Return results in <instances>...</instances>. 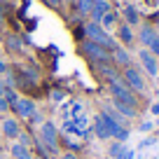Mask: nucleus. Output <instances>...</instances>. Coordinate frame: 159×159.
Segmentation results:
<instances>
[{
    "label": "nucleus",
    "mask_w": 159,
    "mask_h": 159,
    "mask_svg": "<svg viewBox=\"0 0 159 159\" xmlns=\"http://www.w3.org/2000/svg\"><path fill=\"white\" fill-rule=\"evenodd\" d=\"M117 159H136V150H124Z\"/></svg>",
    "instance_id": "22"
},
{
    "label": "nucleus",
    "mask_w": 159,
    "mask_h": 159,
    "mask_svg": "<svg viewBox=\"0 0 159 159\" xmlns=\"http://www.w3.org/2000/svg\"><path fill=\"white\" fill-rule=\"evenodd\" d=\"M0 75H7V63H2V61H0Z\"/></svg>",
    "instance_id": "28"
},
{
    "label": "nucleus",
    "mask_w": 159,
    "mask_h": 159,
    "mask_svg": "<svg viewBox=\"0 0 159 159\" xmlns=\"http://www.w3.org/2000/svg\"><path fill=\"white\" fill-rule=\"evenodd\" d=\"M0 21H2V12H0Z\"/></svg>",
    "instance_id": "30"
},
{
    "label": "nucleus",
    "mask_w": 159,
    "mask_h": 159,
    "mask_svg": "<svg viewBox=\"0 0 159 159\" xmlns=\"http://www.w3.org/2000/svg\"><path fill=\"white\" fill-rule=\"evenodd\" d=\"M10 152H12L14 159H28L30 157V148H28V145H21V143H14Z\"/></svg>",
    "instance_id": "13"
},
{
    "label": "nucleus",
    "mask_w": 159,
    "mask_h": 159,
    "mask_svg": "<svg viewBox=\"0 0 159 159\" xmlns=\"http://www.w3.org/2000/svg\"><path fill=\"white\" fill-rule=\"evenodd\" d=\"M2 134H5L7 138H19V134H21V124H19V119H14V117H5V119H2Z\"/></svg>",
    "instance_id": "8"
},
{
    "label": "nucleus",
    "mask_w": 159,
    "mask_h": 159,
    "mask_svg": "<svg viewBox=\"0 0 159 159\" xmlns=\"http://www.w3.org/2000/svg\"><path fill=\"white\" fill-rule=\"evenodd\" d=\"M157 30H159V24H157Z\"/></svg>",
    "instance_id": "33"
},
{
    "label": "nucleus",
    "mask_w": 159,
    "mask_h": 159,
    "mask_svg": "<svg viewBox=\"0 0 159 159\" xmlns=\"http://www.w3.org/2000/svg\"><path fill=\"white\" fill-rule=\"evenodd\" d=\"M96 0H77V12L80 14H91Z\"/></svg>",
    "instance_id": "18"
},
{
    "label": "nucleus",
    "mask_w": 159,
    "mask_h": 159,
    "mask_svg": "<svg viewBox=\"0 0 159 159\" xmlns=\"http://www.w3.org/2000/svg\"><path fill=\"white\" fill-rule=\"evenodd\" d=\"M157 126H159V117H157Z\"/></svg>",
    "instance_id": "32"
},
{
    "label": "nucleus",
    "mask_w": 159,
    "mask_h": 159,
    "mask_svg": "<svg viewBox=\"0 0 159 159\" xmlns=\"http://www.w3.org/2000/svg\"><path fill=\"white\" fill-rule=\"evenodd\" d=\"M152 126H154L152 122H143V124H140L138 129H140V131H143V134H145V131H150V129H152Z\"/></svg>",
    "instance_id": "25"
},
{
    "label": "nucleus",
    "mask_w": 159,
    "mask_h": 159,
    "mask_svg": "<svg viewBox=\"0 0 159 159\" xmlns=\"http://www.w3.org/2000/svg\"><path fill=\"white\" fill-rule=\"evenodd\" d=\"M45 2H47V5H49V7H59L61 2H63V0H45Z\"/></svg>",
    "instance_id": "26"
},
{
    "label": "nucleus",
    "mask_w": 159,
    "mask_h": 159,
    "mask_svg": "<svg viewBox=\"0 0 159 159\" xmlns=\"http://www.w3.org/2000/svg\"><path fill=\"white\" fill-rule=\"evenodd\" d=\"M94 134H96V138H101V140H108L110 138V131H108V126L103 124V119L96 115V119H94Z\"/></svg>",
    "instance_id": "12"
},
{
    "label": "nucleus",
    "mask_w": 159,
    "mask_h": 159,
    "mask_svg": "<svg viewBox=\"0 0 159 159\" xmlns=\"http://www.w3.org/2000/svg\"><path fill=\"white\" fill-rule=\"evenodd\" d=\"M12 110H14L21 119H30V115L38 110V105H35L30 98H16V103L12 105Z\"/></svg>",
    "instance_id": "7"
},
{
    "label": "nucleus",
    "mask_w": 159,
    "mask_h": 159,
    "mask_svg": "<svg viewBox=\"0 0 159 159\" xmlns=\"http://www.w3.org/2000/svg\"><path fill=\"white\" fill-rule=\"evenodd\" d=\"M61 159H77V154H75V152H63Z\"/></svg>",
    "instance_id": "27"
},
{
    "label": "nucleus",
    "mask_w": 159,
    "mask_h": 159,
    "mask_svg": "<svg viewBox=\"0 0 159 159\" xmlns=\"http://www.w3.org/2000/svg\"><path fill=\"white\" fill-rule=\"evenodd\" d=\"M138 38H140V42H143L145 47H150L154 40L159 38V33L152 28V26H143V28H140V35H138Z\"/></svg>",
    "instance_id": "11"
},
{
    "label": "nucleus",
    "mask_w": 159,
    "mask_h": 159,
    "mask_svg": "<svg viewBox=\"0 0 159 159\" xmlns=\"http://www.w3.org/2000/svg\"><path fill=\"white\" fill-rule=\"evenodd\" d=\"M138 61H140V66H143V70L148 75H152V77L159 75V59L150 49H140L138 52Z\"/></svg>",
    "instance_id": "6"
},
{
    "label": "nucleus",
    "mask_w": 159,
    "mask_h": 159,
    "mask_svg": "<svg viewBox=\"0 0 159 159\" xmlns=\"http://www.w3.org/2000/svg\"><path fill=\"white\" fill-rule=\"evenodd\" d=\"M152 159H154V157H152Z\"/></svg>",
    "instance_id": "34"
},
{
    "label": "nucleus",
    "mask_w": 159,
    "mask_h": 159,
    "mask_svg": "<svg viewBox=\"0 0 159 159\" xmlns=\"http://www.w3.org/2000/svg\"><path fill=\"white\" fill-rule=\"evenodd\" d=\"M40 138H42V143H45V152H49V154L56 152L59 131H56L54 122H42V124H40Z\"/></svg>",
    "instance_id": "4"
},
{
    "label": "nucleus",
    "mask_w": 159,
    "mask_h": 159,
    "mask_svg": "<svg viewBox=\"0 0 159 159\" xmlns=\"http://www.w3.org/2000/svg\"><path fill=\"white\" fill-rule=\"evenodd\" d=\"M108 12H110L108 0H96V2H94V10H91V19H94V24H98Z\"/></svg>",
    "instance_id": "9"
},
{
    "label": "nucleus",
    "mask_w": 159,
    "mask_h": 159,
    "mask_svg": "<svg viewBox=\"0 0 159 159\" xmlns=\"http://www.w3.org/2000/svg\"><path fill=\"white\" fill-rule=\"evenodd\" d=\"M122 82H124V84L129 87L131 91H138V94H143V91L148 89V84H145V77H143V73H140L138 68H134V66L124 68V73H122Z\"/></svg>",
    "instance_id": "3"
},
{
    "label": "nucleus",
    "mask_w": 159,
    "mask_h": 159,
    "mask_svg": "<svg viewBox=\"0 0 159 159\" xmlns=\"http://www.w3.org/2000/svg\"><path fill=\"white\" fill-rule=\"evenodd\" d=\"M63 98H66V94H63V91H59V89H54V91H52V101H54V103H61Z\"/></svg>",
    "instance_id": "21"
},
{
    "label": "nucleus",
    "mask_w": 159,
    "mask_h": 159,
    "mask_svg": "<svg viewBox=\"0 0 159 159\" xmlns=\"http://www.w3.org/2000/svg\"><path fill=\"white\" fill-rule=\"evenodd\" d=\"M82 49H84V54L89 56V59H94L96 63H108L112 56H110V52L105 49V47L96 45V42H91V40H87L84 45H82Z\"/></svg>",
    "instance_id": "5"
},
{
    "label": "nucleus",
    "mask_w": 159,
    "mask_h": 159,
    "mask_svg": "<svg viewBox=\"0 0 159 159\" xmlns=\"http://www.w3.org/2000/svg\"><path fill=\"white\" fill-rule=\"evenodd\" d=\"M117 35H119V40H122V45H134V33H131V26H119V30H117Z\"/></svg>",
    "instance_id": "15"
},
{
    "label": "nucleus",
    "mask_w": 159,
    "mask_h": 159,
    "mask_svg": "<svg viewBox=\"0 0 159 159\" xmlns=\"http://www.w3.org/2000/svg\"><path fill=\"white\" fill-rule=\"evenodd\" d=\"M7 47H10V52H21V40L16 35H10L7 38Z\"/></svg>",
    "instance_id": "20"
},
{
    "label": "nucleus",
    "mask_w": 159,
    "mask_h": 159,
    "mask_svg": "<svg viewBox=\"0 0 159 159\" xmlns=\"http://www.w3.org/2000/svg\"><path fill=\"white\" fill-rule=\"evenodd\" d=\"M112 61L117 66H122V68H129L131 66V54L126 49H122V47H117V49L112 52Z\"/></svg>",
    "instance_id": "10"
},
{
    "label": "nucleus",
    "mask_w": 159,
    "mask_h": 159,
    "mask_svg": "<svg viewBox=\"0 0 159 159\" xmlns=\"http://www.w3.org/2000/svg\"><path fill=\"white\" fill-rule=\"evenodd\" d=\"M110 94H112V101L124 103V105H129V108H134V110H136V105H138L134 91H131L119 77H117V80H110Z\"/></svg>",
    "instance_id": "2"
},
{
    "label": "nucleus",
    "mask_w": 159,
    "mask_h": 159,
    "mask_svg": "<svg viewBox=\"0 0 159 159\" xmlns=\"http://www.w3.org/2000/svg\"><path fill=\"white\" fill-rule=\"evenodd\" d=\"M124 143H119V140H115V143L112 145H110V157H115V159H117L119 157V154H122V152H124Z\"/></svg>",
    "instance_id": "19"
},
{
    "label": "nucleus",
    "mask_w": 159,
    "mask_h": 159,
    "mask_svg": "<svg viewBox=\"0 0 159 159\" xmlns=\"http://www.w3.org/2000/svg\"><path fill=\"white\" fill-rule=\"evenodd\" d=\"M28 159H35V157H33V154H30V157H28Z\"/></svg>",
    "instance_id": "31"
},
{
    "label": "nucleus",
    "mask_w": 159,
    "mask_h": 159,
    "mask_svg": "<svg viewBox=\"0 0 159 159\" xmlns=\"http://www.w3.org/2000/svg\"><path fill=\"white\" fill-rule=\"evenodd\" d=\"M148 49H150V52H152V54H154V56H157V59H159V38L154 40V42H152V45L148 47Z\"/></svg>",
    "instance_id": "23"
},
{
    "label": "nucleus",
    "mask_w": 159,
    "mask_h": 159,
    "mask_svg": "<svg viewBox=\"0 0 159 159\" xmlns=\"http://www.w3.org/2000/svg\"><path fill=\"white\" fill-rule=\"evenodd\" d=\"M124 19H126V26H136L140 21V14H138V10H136L134 5H126L124 7Z\"/></svg>",
    "instance_id": "14"
},
{
    "label": "nucleus",
    "mask_w": 159,
    "mask_h": 159,
    "mask_svg": "<svg viewBox=\"0 0 159 159\" xmlns=\"http://www.w3.org/2000/svg\"><path fill=\"white\" fill-rule=\"evenodd\" d=\"M152 115H154V117H159V103L152 105Z\"/></svg>",
    "instance_id": "29"
},
{
    "label": "nucleus",
    "mask_w": 159,
    "mask_h": 159,
    "mask_svg": "<svg viewBox=\"0 0 159 159\" xmlns=\"http://www.w3.org/2000/svg\"><path fill=\"white\" fill-rule=\"evenodd\" d=\"M10 108H12V105L7 103V98H2V96H0V112H7Z\"/></svg>",
    "instance_id": "24"
},
{
    "label": "nucleus",
    "mask_w": 159,
    "mask_h": 159,
    "mask_svg": "<svg viewBox=\"0 0 159 159\" xmlns=\"http://www.w3.org/2000/svg\"><path fill=\"white\" fill-rule=\"evenodd\" d=\"M112 108H115V112H119L122 117H136V110L134 108H129V105H124V103H117V101H112Z\"/></svg>",
    "instance_id": "16"
},
{
    "label": "nucleus",
    "mask_w": 159,
    "mask_h": 159,
    "mask_svg": "<svg viewBox=\"0 0 159 159\" xmlns=\"http://www.w3.org/2000/svg\"><path fill=\"white\" fill-rule=\"evenodd\" d=\"M98 24H101V28H103V30H112L115 24H117V16H115V12H108V14H105L103 19L98 21Z\"/></svg>",
    "instance_id": "17"
},
{
    "label": "nucleus",
    "mask_w": 159,
    "mask_h": 159,
    "mask_svg": "<svg viewBox=\"0 0 159 159\" xmlns=\"http://www.w3.org/2000/svg\"><path fill=\"white\" fill-rule=\"evenodd\" d=\"M84 33H87V38H89L91 42H96V45L105 47V49H108L110 54H112V52L119 47L117 42H115V40L110 38V33H108V30H103V28H101V24H94V21H91V24H87V26H84Z\"/></svg>",
    "instance_id": "1"
}]
</instances>
